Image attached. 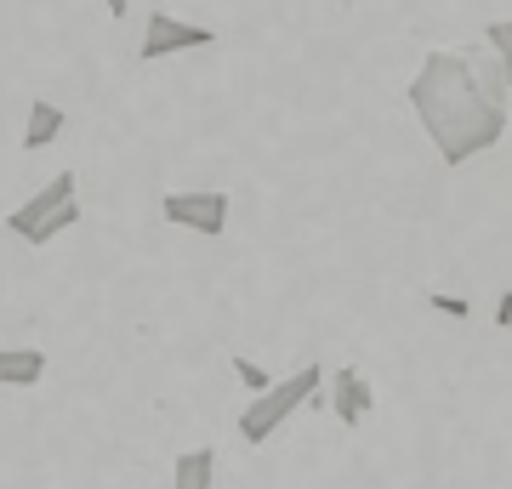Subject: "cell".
I'll return each instance as SVG.
<instances>
[{
	"instance_id": "cell-1",
	"label": "cell",
	"mask_w": 512,
	"mask_h": 489,
	"mask_svg": "<svg viewBox=\"0 0 512 489\" xmlns=\"http://www.w3.org/2000/svg\"><path fill=\"white\" fill-rule=\"evenodd\" d=\"M410 109L444 165H467L507 137V74L467 52H427L410 80Z\"/></svg>"
},
{
	"instance_id": "cell-2",
	"label": "cell",
	"mask_w": 512,
	"mask_h": 489,
	"mask_svg": "<svg viewBox=\"0 0 512 489\" xmlns=\"http://www.w3.org/2000/svg\"><path fill=\"white\" fill-rule=\"evenodd\" d=\"M308 404H325V370L319 364H296L291 376H279L274 387H262L245 410H239V438L262 450L268 438L296 416V410H308Z\"/></svg>"
},
{
	"instance_id": "cell-3",
	"label": "cell",
	"mask_w": 512,
	"mask_h": 489,
	"mask_svg": "<svg viewBox=\"0 0 512 489\" xmlns=\"http://www.w3.org/2000/svg\"><path fill=\"white\" fill-rule=\"evenodd\" d=\"M80 222V200H74V171H57L40 194H29V200L6 217V234H18L23 245H52L63 228H74Z\"/></svg>"
},
{
	"instance_id": "cell-4",
	"label": "cell",
	"mask_w": 512,
	"mask_h": 489,
	"mask_svg": "<svg viewBox=\"0 0 512 489\" xmlns=\"http://www.w3.org/2000/svg\"><path fill=\"white\" fill-rule=\"evenodd\" d=\"M200 46H217V35H211L205 23L171 18V12H148V29H143V46H137V57H143V63H160V57L200 52Z\"/></svg>"
},
{
	"instance_id": "cell-5",
	"label": "cell",
	"mask_w": 512,
	"mask_h": 489,
	"mask_svg": "<svg viewBox=\"0 0 512 489\" xmlns=\"http://www.w3.org/2000/svg\"><path fill=\"white\" fill-rule=\"evenodd\" d=\"M160 211H165V222H177V228H188V234H205V239L228 234V194H217V188L165 194Z\"/></svg>"
},
{
	"instance_id": "cell-6",
	"label": "cell",
	"mask_w": 512,
	"mask_h": 489,
	"mask_svg": "<svg viewBox=\"0 0 512 489\" xmlns=\"http://www.w3.org/2000/svg\"><path fill=\"white\" fill-rule=\"evenodd\" d=\"M325 404L336 410V421H342V427H365L370 410H376V387L365 381V370H359V364H342V370L330 376Z\"/></svg>"
},
{
	"instance_id": "cell-7",
	"label": "cell",
	"mask_w": 512,
	"mask_h": 489,
	"mask_svg": "<svg viewBox=\"0 0 512 489\" xmlns=\"http://www.w3.org/2000/svg\"><path fill=\"white\" fill-rule=\"evenodd\" d=\"M63 126H69V114L57 109V103H29V126H23V148L29 154H40V148H52L57 137H63Z\"/></svg>"
},
{
	"instance_id": "cell-8",
	"label": "cell",
	"mask_w": 512,
	"mask_h": 489,
	"mask_svg": "<svg viewBox=\"0 0 512 489\" xmlns=\"http://www.w3.org/2000/svg\"><path fill=\"white\" fill-rule=\"evenodd\" d=\"M40 376H46L40 347H0V387H35Z\"/></svg>"
},
{
	"instance_id": "cell-9",
	"label": "cell",
	"mask_w": 512,
	"mask_h": 489,
	"mask_svg": "<svg viewBox=\"0 0 512 489\" xmlns=\"http://www.w3.org/2000/svg\"><path fill=\"white\" fill-rule=\"evenodd\" d=\"M217 484V455L211 450H183L171 467V489H211Z\"/></svg>"
},
{
	"instance_id": "cell-10",
	"label": "cell",
	"mask_w": 512,
	"mask_h": 489,
	"mask_svg": "<svg viewBox=\"0 0 512 489\" xmlns=\"http://www.w3.org/2000/svg\"><path fill=\"white\" fill-rule=\"evenodd\" d=\"M484 40H490V52H495V63L507 74V91H512V18H490L484 23Z\"/></svg>"
},
{
	"instance_id": "cell-11",
	"label": "cell",
	"mask_w": 512,
	"mask_h": 489,
	"mask_svg": "<svg viewBox=\"0 0 512 489\" xmlns=\"http://www.w3.org/2000/svg\"><path fill=\"white\" fill-rule=\"evenodd\" d=\"M421 302L433 313H444V319H467V313H473V302H467V296H450V290H427Z\"/></svg>"
},
{
	"instance_id": "cell-12",
	"label": "cell",
	"mask_w": 512,
	"mask_h": 489,
	"mask_svg": "<svg viewBox=\"0 0 512 489\" xmlns=\"http://www.w3.org/2000/svg\"><path fill=\"white\" fill-rule=\"evenodd\" d=\"M234 376L245 381V387H251V399L262 393V387H274V376H268V370H262L256 359H234Z\"/></svg>"
},
{
	"instance_id": "cell-13",
	"label": "cell",
	"mask_w": 512,
	"mask_h": 489,
	"mask_svg": "<svg viewBox=\"0 0 512 489\" xmlns=\"http://www.w3.org/2000/svg\"><path fill=\"white\" fill-rule=\"evenodd\" d=\"M495 325H501V330H512V290L501 296V302H495Z\"/></svg>"
},
{
	"instance_id": "cell-14",
	"label": "cell",
	"mask_w": 512,
	"mask_h": 489,
	"mask_svg": "<svg viewBox=\"0 0 512 489\" xmlns=\"http://www.w3.org/2000/svg\"><path fill=\"white\" fill-rule=\"evenodd\" d=\"M103 6H109V18H126L131 12V0H103Z\"/></svg>"
}]
</instances>
